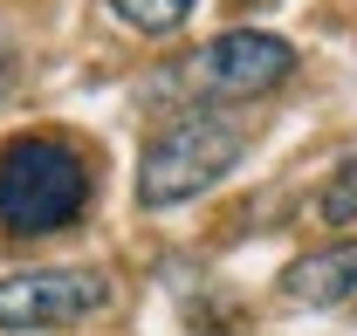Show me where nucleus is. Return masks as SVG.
I'll return each instance as SVG.
<instances>
[{
    "label": "nucleus",
    "mask_w": 357,
    "mask_h": 336,
    "mask_svg": "<svg viewBox=\"0 0 357 336\" xmlns=\"http://www.w3.org/2000/svg\"><path fill=\"white\" fill-rule=\"evenodd\" d=\"M96 199V171L69 137H14L0 144V227L7 234H62Z\"/></svg>",
    "instance_id": "obj_1"
},
{
    "label": "nucleus",
    "mask_w": 357,
    "mask_h": 336,
    "mask_svg": "<svg viewBox=\"0 0 357 336\" xmlns=\"http://www.w3.org/2000/svg\"><path fill=\"white\" fill-rule=\"evenodd\" d=\"M248 151V124L220 110V103H199V110H178L172 124L158 130L137 158V206H178L206 185H220L234 158Z\"/></svg>",
    "instance_id": "obj_2"
},
{
    "label": "nucleus",
    "mask_w": 357,
    "mask_h": 336,
    "mask_svg": "<svg viewBox=\"0 0 357 336\" xmlns=\"http://www.w3.org/2000/svg\"><path fill=\"white\" fill-rule=\"evenodd\" d=\"M296 76V48L282 35H261V28H227L206 48H192L185 62H172L151 96H199V103H248V96H268Z\"/></svg>",
    "instance_id": "obj_3"
},
{
    "label": "nucleus",
    "mask_w": 357,
    "mask_h": 336,
    "mask_svg": "<svg viewBox=\"0 0 357 336\" xmlns=\"http://www.w3.org/2000/svg\"><path fill=\"white\" fill-rule=\"evenodd\" d=\"M110 309V282L96 268H28L0 282V330H69Z\"/></svg>",
    "instance_id": "obj_4"
},
{
    "label": "nucleus",
    "mask_w": 357,
    "mask_h": 336,
    "mask_svg": "<svg viewBox=\"0 0 357 336\" xmlns=\"http://www.w3.org/2000/svg\"><path fill=\"white\" fill-rule=\"evenodd\" d=\"M282 295H289V302H303V309H330V302L357 295V240H330V247L289 261Z\"/></svg>",
    "instance_id": "obj_5"
},
{
    "label": "nucleus",
    "mask_w": 357,
    "mask_h": 336,
    "mask_svg": "<svg viewBox=\"0 0 357 336\" xmlns=\"http://www.w3.org/2000/svg\"><path fill=\"white\" fill-rule=\"evenodd\" d=\"M110 14L137 35H172L192 21V0H110Z\"/></svg>",
    "instance_id": "obj_6"
},
{
    "label": "nucleus",
    "mask_w": 357,
    "mask_h": 336,
    "mask_svg": "<svg viewBox=\"0 0 357 336\" xmlns=\"http://www.w3.org/2000/svg\"><path fill=\"white\" fill-rule=\"evenodd\" d=\"M316 213H323L330 227H351V220H357V158H351V165H337V171H330V185H323Z\"/></svg>",
    "instance_id": "obj_7"
},
{
    "label": "nucleus",
    "mask_w": 357,
    "mask_h": 336,
    "mask_svg": "<svg viewBox=\"0 0 357 336\" xmlns=\"http://www.w3.org/2000/svg\"><path fill=\"white\" fill-rule=\"evenodd\" d=\"M227 7H268V0H227Z\"/></svg>",
    "instance_id": "obj_8"
}]
</instances>
